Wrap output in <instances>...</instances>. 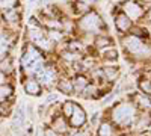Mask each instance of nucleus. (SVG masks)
Masks as SVG:
<instances>
[{
	"mask_svg": "<svg viewBox=\"0 0 151 136\" xmlns=\"http://www.w3.org/2000/svg\"><path fill=\"white\" fill-rule=\"evenodd\" d=\"M73 109H74V104L73 103H65V106H64V112H65V115L67 117H70L71 115V112H73Z\"/></svg>",
	"mask_w": 151,
	"mask_h": 136,
	"instance_id": "4be33fe9",
	"label": "nucleus"
},
{
	"mask_svg": "<svg viewBox=\"0 0 151 136\" xmlns=\"http://www.w3.org/2000/svg\"><path fill=\"white\" fill-rule=\"evenodd\" d=\"M24 118H26V114H24V106H20L18 112L15 114V118H14V129H17V127H21V126H23Z\"/></svg>",
	"mask_w": 151,
	"mask_h": 136,
	"instance_id": "9d476101",
	"label": "nucleus"
},
{
	"mask_svg": "<svg viewBox=\"0 0 151 136\" xmlns=\"http://www.w3.org/2000/svg\"><path fill=\"white\" fill-rule=\"evenodd\" d=\"M9 109H11L9 103H0V115H6V114H9Z\"/></svg>",
	"mask_w": 151,
	"mask_h": 136,
	"instance_id": "412c9836",
	"label": "nucleus"
},
{
	"mask_svg": "<svg viewBox=\"0 0 151 136\" xmlns=\"http://www.w3.org/2000/svg\"><path fill=\"white\" fill-rule=\"evenodd\" d=\"M85 121H86V115L83 112V109L79 107V106H74L73 109V112L70 115V122H71V126L73 127H80L85 124Z\"/></svg>",
	"mask_w": 151,
	"mask_h": 136,
	"instance_id": "39448f33",
	"label": "nucleus"
},
{
	"mask_svg": "<svg viewBox=\"0 0 151 136\" xmlns=\"http://www.w3.org/2000/svg\"><path fill=\"white\" fill-rule=\"evenodd\" d=\"M136 101L137 103H141V106L147 107V109H151V100H148V98L142 97V95H137L136 97Z\"/></svg>",
	"mask_w": 151,
	"mask_h": 136,
	"instance_id": "a211bd4d",
	"label": "nucleus"
},
{
	"mask_svg": "<svg viewBox=\"0 0 151 136\" xmlns=\"http://www.w3.org/2000/svg\"><path fill=\"white\" fill-rule=\"evenodd\" d=\"M100 26H101V20L95 12H89L80 20V27L86 32H95L100 29Z\"/></svg>",
	"mask_w": 151,
	"mask_h": 136,
	"instance_id": "20e7f679",
	"label": "nucleus"
},
{
	"mask_svg": "<svg viewBox=\"0 0 151 136\" xmlns=\"http://www.w3.org/2000/svg\"><path fill=\"white\" fill-rule=\"evenodd\" d=\"M141 89L144 92H147V94H151V82L150 80H144L141 83Z\"/></svg>",
	"mask_w": 151,
	"mask_h": 136,
	"instance_id": "aec40b11",
	"label": "nucleus"
},
{
	"mask_svg": "<svg viewBox=\"0 0 151 136\" xmlns=\"http://www.w3.org/2000/svg\"><path fill=\"white\" fill-rule=\"evenodd\" d=\"M5 18H6L8 21H11V23L17 21V20H18V14H17V11H15V9H8V11L5 12Z\"/></svg>",
	"mask_w": 151,
	"mask_h": 136,
	"instance_id": "4468645a",
	"label": "nucleus"
},
{
	"mask_svg": "<svg viewBox=\"0 0 151 136\" xmlns=\"http://www.w3.org/2000/svg\"><path fill=\"white\" fill-rule=\"evenodd\" d=\"M23 67L26 68L27 71L32 73H38L42 68V60H41V55L40 52L33 47H29L26 53L23 56Z\"/></svg>",
	"mask_w": 151,
	"mask_h": 136,
	"instance_id": "f257e3e1",
	"label": "nucleus"
},
{
	"mask_svg": "<svg viewBox=\"0 0 151 136\" xmlns=\"http://www.w3.org/2000/svg\"><path fill=\"white\" fill-rule=\"evenodd\" d=\"M148 18H150V21H151V11H150V14H148Z\"/></svg>",
	"mask_w": 151,
	"mask_h": 136,
	"instance_id": "bb28decb",
	"label": "nucleus"
},
{
	"mask_svg": "<svg viewBox=\"0 0 151 136\" xmlns=\"http://www.w3.org/2000/svg\"><path fill=\"white\" fill-rule=\"evenodd\" d=\"M6 50H8V40H5L3 35H0V58H3Z\"/></svg>",
	"mask_w": 151,
	"mask_h": 136,
	"instance_id": "dca6fc26",
	"label": "nucleus"
},
{
	"mask_svg": "<svg viewBox=\"0 0 151 136\" xmlns=\"http://www.w3.org/2000/svg\"><path fill=\"white\" fill-rule=\"evenodd\" d=\"M36 74H38V77H40V80H41L44 85H50V83L55 80V77H56V73H55L52 68H44V67L38 71Z\"/></svg>",
	"mask_w": 151,
	"mask_h": 136,
	"instance_id": "0eeeda50",
	"label": "nucleus"
},
{
	"mask_svg": "<svg viewBox=\"0 0 151 136\" xmlns=\"http://www.w3.org/2000/svg\"><path fill=\"white\" fill-rule=\"evenodd\" d=\"M124 45L132 55H134L137 58H145V56L151 55V50L139 38H137V36H129V38H125L124 40Z\"/></svg>",
	"mask_w": 151,
	"mask_h": 136,
	"instance_id": "f03ea898",
	"label": "nucleus"
},
{
	"mask_svg": "<svg viewBox=\"0 0 151 136\" xmlns=\"http://www.w3.org/2000/svg\"><path fill=\"white\" fill-rule=\"evenodd\" d=\"M86 85H88V82H86V79L85 77H76L74 79V83H73V89H76L77 92H80V91H83L85 88H86Z\"/></svg>",
	"mask_w": 151,
	"mask_h": 136,
	"instance_id": "9b49d317",
	"label": "nucleus"
},
{
	"mask_svg": "<svg viewBox=\"0 0 151 136\" xmlns=\"http://www.w3.org/2000/svg\"><path fill=\"white\" fill-rule=\"evenodd\" d=\"M74 136H85V133H76Z\"/></svg>",
	"mask_w": 151,
	"mask_h": 136,
	"instance_id": "a878e982",
	"label": "nucleus"
},
{
	"mask_svg": "<svg viewBox=\"0 0 151 136\" xmlns=\"http://www.w3.org/2000/svg\"><path fill=\"white\" fill-rule=\"evenodd\" d=\"M125 9V15L129 18H139L141 14H142V8L137 5L136 2H127L124 6Z\"/></svg>",
	"mask_w": 151,
	"mask_h": 136,
	"instance_id": "423d86ee",
	"label": "nucleus"
},
{
	"mask_svg": "<svg viewBox=\"0 0 151 136\" xmlns=\"http://www.w3.org/2000/svg\"><path fill=\"white\" fill-rule=\"evenodd\" d=\"M12 95V88L9 85H6V83H3V85H0V98L2 100H5V98H8V97H11Z\"/></svg>",
	"mask_w": 151,
	"mask_h": 136,
	"instance_id": "f8f14e48",
	"label": "nucleus"
},
{
	"mask_svg": "<svg viewBox=\"0 0 151 136\" xmlns=\"http://www.w3.org/2000/svg\"><path fill=\"white\" fill-rule=\"evenodd\" d=\"M106 58L107 59H113V58H116V50H110V52H104Z\"/></svg>",
	"mask_w": 151,
	"mask_h": 136,
	"instance_id": "b1692460",
	"label": "nucleus"
},
{
	"mask_svg": "<svg viewBox=\"0 0 151 136\" xmlns=\"http://www.w3.org/2000/svg\"><path fill=\"white\" fill-rule=\"evenodd\" d=\"M24 89H26V92L30 94V95H38L41 92L40 83L35 82V80H27L26 83H24Z\"/></svg>",
	"mask_w": 151,
	"mask_h": 136,
	"instance_id": "6e6552de",
	"label": "nucleus"
},
{
	"mask_svg": "<svg viewBox=\"0 0 151 136\" xmlns=\"http://www.w3.org/2000/svg\"><path fill=\"white\" fill-rule=\"evenodd\" d=\"M29 2H32V3H33V2H35V0H29Z\"/></svg>",
	"mask_w": 151,
	"mask_h": 136,
	"instance_id": "cd10ccee",
	"label": "nucleus"
},
{
	"mask_svg": "<svg viewBox=\"0 0 151 136\" xmlns=\"http://www.w3.org/2000/svg\"><path fill=\"white\" fill-rule=\"evenodd\" d=\"M5 83V74H3V71H0V85H3Z\"/></svg>",
	"mask_w": 151,
	"mask_h": 136,
	"instance_id": "393cba45",
	"label": "nucleus"
},
{
	"mask_svg": "<svg viewBox=\"0 0 151 136\" xmlns=\"http://www.w3.org/2000/svg\"><path fill=\"white\" fill-rule=\"evenodd\" d=\"M17 0H0V9H14Z\"/></svg>",
	"mask_w": 151,
	"mask_h": 136,
	"instance_id": "2eb2a0df",
	"label": "nucleus"
},
{
	"mask_svg": "<svg viewBox=\"0 0 151 136\" xmlns=\"http://www.w3.org/2000/svg\"><path fill=\"white\" fill-rule=\"evenodd\" d=\"M97 44H98L100 47H106V45L109 44V40H107V38H98Z\"/></svg>",
	"mask_w": 151,
	"mask_h": 136,
	"instance_id": "5701e85b",
	"label": "nucleus"
},
{
	"mask_svg": "<svg viewBox=\"0 0 151 136\" xmlns=\"http://www.w3.org/2000/svg\"><path fill=\"white\" fill-rule=\"evenodd\" d=\"M116 27L119 30H127L130 27V18L125 14H119L116 17Z\"/></svg>",
	"mask_w": 151,
	"mask_h": 136,
	"instance_id": "1a4fd4ad",
	"label": "nucleus"
},
{
	"mask_svg": "<svg viewBox=\"0 0 151 136\" xmlns=\"http://www.w3.org/2000/svg\"><path fill=\"white\" fill-rule=\"evenodd\" d=\"M134 117V109L130 104H121L113 110V119H115L118 124H130L132 119Z\"/></svg>",
	"mask_w": 151,
	"mask_h": 136,
	"instance_id": "7ed1b4c3",
	"label": "nucleus"
},
{
	"mask_svg": "<svg viewBox=\"0 0 151 136\" xmlns=\"http://www.w3.org/2000/svg\"><path fill=\"white\" fill-rule=\"evenodd\" d=\"M59 89L65 94H71L73 91V83H70L68 80H60L59 82Z\"/></svg>",
	"mask_w": 151,
	"mask_h": 136,
	"instance_id": "ddd939ff",
	"label": "nucleus"
},
{
	"mask_svg": "<svg viewBox=\"0 0 151 136\" xmlns=\"http://www.w3.org/2000/svg\"><path fill=\"white\" fill-rule=\"evenodd\" d=\"M100 136H112V129H110V126L107 124V122H104V124L100 127V133H98Z\"/></svg>",
	"mask_w": 151,
	"mask_h": 136,
	"instance_id": "f3484780",
	"label": "nucleus"
},
{
	"mask_svg": "<svg viewBox=\"0 0 151 136\" xmlns=\"http://www.w3.org/2000/svg\"><path fill=\"white\" fill-rule=\"evenodd\" d=\"M53 127H55L56 130H59V132H65V129H67V126H65V122H64V119H62V118L55 119Z\"/></svg>",
	"mask_w": 151,
	"mask_h": 136,
	"instance_id": "6ab92c4d",
	"label": "nucleus"
}]
</instances>
